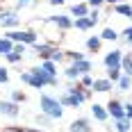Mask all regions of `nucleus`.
I'll return each instance as SVG.
<instances>
[{
	"mask_svg": "<svg viewBox=\"0 0 132 132\" xmlns=\"http://www.w3.org/2000/svg\"><path fill=\"white\" fill-rule=\"evenodd\" d=\"M34 123H37V128H43V130H48L50 125H53L55 121L48 116V114H43V112H37L34 114Z\"/></svg>",
	"mask_w": 132,
	"mask_h": 132,
	"instance_id": "nucleus-20",
	"label": "nucleus"
},
{
	"mask_svg": "<svg viewBox=\"0 0 132 132\" xmlns=\"http://www.w3.org/2000/svg\"><path fill=\"white\" fill-rule=\"evenodd\" d=\"M66 59H68V62H80V59H87V53H80V50H66Z\"/></svg>",
	"mask_w": 132,
	"mask_h": 132,
	"instance_id": "nucleus-31",
	"label": "nucleus"
},
{
	"mask_svg": "<svg viewBox=\"0 0 132 132\" xmlns=\"http://www.w3.org/2000/svg\"><path fill=\"white\" fill-rule=\"evenodd\" d=\"M100 39H103V41H109V43H116V41L121 39V32H119V30H114V27H103Z\"/></svg>",
	"mask_w": 132,
	"mask_h": 132,
	"instance_id": "nucleus-19",
	"label": "nucleus"
},
{
	"mask_svg": "<svg viewBox=\"0 0 132 132\" xmlns=\"http://www.w3.org/2000/svg\"><path fill=\"white\" fill-rule=\"evenodd\" d=\"M89 18L98 25V21H100V9H89Z\"/></svg>",
	"mask_w": 132,
	"mask_h": 132,
	"instance_id": "nucleus-37",
	"label": "nucleus"
},
{
	"mask_svg": "<svg viewBox=\"0 0 132 132\" xmlns=\"http://www.w3.org/2000/svg\"><path fill=\"white\" fill-rule=\"evenodd\" d=\"M116 89H119L121 93H130L132 91V75H121V80L116 82Z\"/></svg>",
	"mask_w": 132,
	"mask_h": 132,
	"instance_id": "nucleus-21",
	"label": "nucleus"
},
{
	"mask_svg": "<svg viewBox=\"0 0 132 132\" xmlns=\"http://www.w3.org/2000/svg\"><path fill=\"white\" fill-rule=\"evenodd\" d=\"M112 130H114V132H130V130H132V121H130V119L112 121Z\"/></svg>",
	"mask_w": 132,
	"mask_h": 132,
	"instance_id": "nucleus-23",
	"label": "nucleus"
},
{
	"mask_svg": "<svg viewBox=\"0 0 132 132\" xmlns=\"http://www.w3.org/2000/svg\"><path fill=\"white\" fill-rule=\"evenodd\" d=\"M55 48H57V43H55V41H37L30 50H32V53H37L39 59H48Z\"/></svg>",
	"mask_w": 132,
	"mask_h": 132,
	"instance_id": "nucleus-9",
	"label": "nucleus"
},
{
	"mask_svg": "<svg viewBox=\"0 0 132 132\" xmlns=\"http://www.w3.org/2000/svg\"><path fill=\"white\" fill-rule=\"evenodd\" d=\"M87 5H89L91 9H100V7L107 5V0H87Z\"/></svg>",
	"mask_w": 132,
	"mask_h": 132,
	"instance_id": "nucleus-35",
	"label": "nucleus"
},
{
	"mask_svg": "<svg viewBox=\"0 0 132 132\" xmlns=\"http://www.w3.org/2000/svg\"><path fill=\"white\" fill-rule=\"evenodd\" d=\"M37 2H39V0H16L14 9H18V12H21V9H27V7H34Z\"/></svg>",
	"mask_w": 132,
	"mask_h": 132,
	"instance_id": "nucleus-33",
	"label": "nucleus"
},
{
	"mask_svg": "<svg viewBox=\"0 0 132 132\" xmlns=\"http://www.w3.org/2000/svg\"><path fill=\"white\" fill-rule=\"evenodd\" d=\"M66 0H48V5H53V7H62Z\"/></svg>",
	"mask_w": 132,
	"mask_h": 132,
	"instance_id": "nucleus-40",
	"label": "nucleus"
},
{
	"mask_svg": "<svg viewBox=\"0 0 132 132\" xmlns=\"http://www.w3.org/2000/svg\"><path fill=\"white\" fill-rule=\"evenodd\" d=\"M105 71H107V73H105V78H109L112 82H114V84H116V82L121 80V75H123L121 66H112V68H105Z\"/></svg>",
	"mask_w": 132,
	"mask_h": 132,
	"instance_id": "nucleus-25",
	"label": "nucleus"
},
{
	"mask_svg": "<svg viewBox=\"0 0 132 132\" xmlns=\"http://www.w3.org/2000/svg\"><path fill=\"white\" fill-rule=\"evenodd\" d=\"M114 82L109 78H96L93 80V87H91V91H96V93H109V91H114Z\"/></svg>",
	"mask_w": 132,
	"mask_h": 132,
	"instance_id": "nucleus-12",
	"label": "nucleus"
},
{
	"mask_svg": "<svg viewBox=\"0 0 132 132\" xmlns=\"http://www.w3.org/2000/svg\"><path fill=\"white\" fill-rule=\"evenodd\" d=\"M119 2H125V0H107V5H109V7H114V5H119Z\"/></svg>",
	"mask_w": 132,
	"mask_h": 132,
	"instance_id": "nucleus-42",
	"label": "nucleus"
},
{
	"mask_svg": "<svg viewBox=\"0 0 132 132\" xmlns=\"http://www.w3.org/2000/svg\"><path fill=\"white\" fill-rule=\"evenodd\" d=\"M93 80H96V78H93L91 73H84V75H80L78 84H80V87H84V89H91V87H93Z\"/></svg>",
	"mask_w": 132,
	"mask_h": 132,
	"instance_id": "nucleus-30",
	"label": "nucleus"
},
{
	"mask_svg": "<svg viewBox=\"0 0 132 132\" xmlns=\"http://www.w3.org/2000/svg\"><path fill=\"white\" fill-rule=\"evenodd\" d=\"M130 132H132V130H130Z\"/></svg>",
	"mask_w": 132,
	"mask_h": 132,
	"instance_id": "nucleus-43",
	"label": "nucleus"
},
{
	"mask_svg": "<svg viewBox=\"0 0 132 132\" xmlns=\"http://www.w3.org/2000/svg\"><path fill=\"white\" fill-rule=\"evenodd\" d=\"M121 71L125 75H132V53H125L123 55V62H121Z\"/></svg>",
	"mask_w": 132,
	"mask_h": 132,
	"instance_id": "nucleus-26",
	"label": "nucleus"
},
{
	"mask_svg": "<svg viewBox=\"0 0 132 132\" xmlns=\"http://www.w3.org/2000/svg\"><path fill=\"white\" fill-rule=\"evenodd\" d=\"M25 132H46L43 128H25Z\"/></svg>",
	"mask_w": 132,
	"mask_h": 132,
	"instance_id": "nucleus-41",
	"label": "nucleus"
},
{
	"mask_svg": "<svg viewBox=\"0 0 132 132\" xmlns=\"http://www.w3.org/2000/svg\"><path fill=\"white\" fill-rule=\"evenodd\" d=\"M123 50L121 48H112L109 53H105V57H103V66L105 68H112V66H121V62H123Z\"/></svg>",
	"mask_w": 132,
	"mask_h": 132,
	"instance_id": "nucleus-10",
	"label": "nucleus"
},
{
	"mask_svg": "<svg viewBox=\"0 0 132 132\" xmlns=\"http://www.w3.org/2000/svg\"><path fill=\"white\" fill-rule=\"evenodd\" d=\"M80 75H82V73L78 71V66H75V64H71V62H68V66L64 68V78L68 80V82H78V80H80Z\"/></svg>",
	"mask_w": 132,
	"mask_h": 132,
	"instance_id": "nucleus-22",
	"label": "nucleus"
},
{
	"mask_svg": "<svg viewBox=\"0 0 132 132\" xmlns=\"http://www.w3.org/2000/svg\"><path fill=\"white\" fill-rule=\"evenodd\" d=\"M91 116L98 123H107L109 121V114H107V107L100 105V103H91Z\"/></svg>",
	"mask_w": 132,
	"mask_h": 132,
	"instance_id": "nucleus-13",
	"label": "nucleus"
},
{
	"mask_svg": "<svg viewBox=\"0 0 132 132\" xmlns=\"http://www.w3.org/2000/svg\"><path fill=\"white\" fill-rule=\"evenodd\" d=\"M112 12L116 14V16H123V18H132V2H119V5H114L112 7Z\"/></svg>",
	"mask_w": 132,
	"mask_h": 132,
	"instance_id": "nucleus-15",
	"label": "nucleus"
},
{
	"mask_svg": "<svg viewBox=\"0 0 132 132\" xmlns=\"http://www.w3.org/2000/svg\"><path fill=\"white\" fill-rule=\"evenodd\" d=\"M0 132H25V128H21V125H5V128H0Z\"/></svg>",
	"mask_w": 132,
	"mask_h": 132,
	"instance_id": "nucleus-36",
	"label": "nucleus"
},
{
	"mask_svg": "<svg viewBox=\"0 0 132 132\" xmlns=\"http://www.w3.org/2000/svg\"><path fill=\"white\" fill-rule=\"evenodd\" d=\"M23 57H25V55L12 50L9 55H5V62H7V64H12V66H16V64H21V62H23Z\"/></svg>",
	"mask_w": 132,
	"mask_h": 132,
	"instance_id": "nucleus-28",
	"label": "nucleus"
},
{
	"mask_svg": "<svg viewBox=\"0 0 132 132\" xmlns=\"http://www.w3.org/2000/svg\"><path fill=\"white\" fill-rule=\"evenodd\" d=\"M39 112L48 114L53 121H59L64 116V105L59 103L57 96H50V93H41L39 96Z\"/></svg>",
	"mask_w": 132,
	"mask_h": 132,
	"instance_id": "nucleus-3",
	"label": "nucleus"
},
{
	"mask_svg": "<svg viewBox=\"0 0 132 132\" xmlns=\"http://www.w3.org/2000/svg\"><path fill=\"white\" fill-rule=\"evenodd\" d=\"M0 27L2 30H18L21 27V14L14 7H0Z\"/></svg>",
	"mask_w": 132,
	"mask_h": 132,
	"instance_id": "nucleus-5",
	"label": "nucleus"
},
{
	"mask_svg": "<svg viewBox=\"0 0 132 132\" xmlns=\"http://www.w3.org/2000/svg\"><path fill=\"white\" fill-rule=\"evenodd\" d=\"M68 132H93V123H91V119H87V116H80V119L71 121Z\"/></svg>",
	"mask_w": 132,
	"mask_h": 132,
	"instance_id": "nucleus-11",
	"label": "nucleus"
},
{
	"mask_svg": "<svg viewBox=\"0 0 132 132\" xmlns=\"http://www.w3.org/2000/svg\"><path fill=\"white\" fill-rule=\"evenodd\" d=\"M91 89H84V87H80L78 82H71L68 87H66L64 91L59 93L57 98H59V103L64 107H71V109H80L82 103H87V100H91Z\"/></svg>",
	"mask_w": 132,
	"mask_h": 132,
	"instance_id": "nucleus-2",
	"label": "nucleus"
},
{
	"mask_svg": "<svg viewBox=\"0 0 132 132\" xmlns=\"http://www.w3.org/2000/svg\"><path fill=\"white\" fill-rule=\"evenodd\" d=\"M50 62H55V64H62L66 59V50H62V48H55L53 53H50V57H48Z\"/></svg>",
	"mask_w": 132,
	"mask_h": 132,
	"instance_id": "nucleus-29",
	"label": "nucleus"
},
{
	"mask_svg": "<svg viewBox=\"0 0 132 132\" xmlns=\"http://www.w3.org/2000/svg\"><path fill=\"white\" fill-rule=\"evenodd\" d=\"M41 68H43L46 75L59 78V64H55V62H50V59H41Z\"/></svg>",
	"mask_w": 132,
	"mask_h": 132,
	"instance_id": "nucleus-18",
	"label": "nucleus"
},
{
	"mask_svg": "<svg viewBox=\"0 0 132 132\" xmlns=\"http://www.w3.org/2000/svg\"><path fill=\"white\" fill-rule=\"evenodd\" d=\"M123 107H125V119L132 121V103L128 100V103H123Z\"/></svg>",
	"mask_w": 132,
	"mask_h": 132,
	"instance_id": "nucleus-38",
	"label": "nucleus"
},
{
	"mask_svg": "<svg viewBox=\"0 0 132 132\" xmlns=\"http://www.w3.org/2000/svg\"><path fill=\"white\" fill-rule=\"evenodd\" d=\"M9 82V71L7 66H0V84H7Z\"/></svg>",
	"mask_w": 132,
	"mask_h": 132,
	"instance_id": "nucleus-34",
	"label": "nucleus"
},
{
	"mask_svg": "<svg viewBox=\"0 0 132 132\" xmlns=\"http://www.w3.org/2000/svg\"><path fill=\"white\" fill-rule=\"evenodd\" d=\"M105 107H107V114H109V119H112V121L125 119V107H123V100H119V98H109Z\"/></svg>",
	"mask_w": 132,
	"mask_h": 132,
	"instance_id": "nucleus-8",
	"label": "nucleus"
},
{
	"mask_svg": "<svg viewBox=\"0 0 132 132\" xmlns=\"http://www.w3.org/2000/svg\"><path fill=\"white\" fill-rule=\"evenodd\" d=\"M14 50H16V53H21V55H25L30 48H27L25 43H16V46H14Z\"/></svg>",
	"mask_w": 132,
	"mask_h": 132,
	"instance_id": "nucleus-39",
	"label": "nucleus"
},
{
	"mask_svg": "<svg viewBox=\"0 0 132 132\" xmlns=\"http://www.w3.org/2000/svg\"><path fill=\"white\" fill-rule=\"evenodd\" d=\"M89 9H91V7H89L87 2H75V5H71L68 12H71L73 18H82V16H89Z\"/></svg>",
	"mask_w": 132,
	"mask_h": 132,
	"instance_id": "nucleus-16",
	"label": "nucleus"
},
{
	"mask_svg": "<svg viewBox=\"0 0 132 132\" xmlns=\"http://www.w3.org/2000/svg\"><path fill=\"white\" fill-rule=\"evenodd\" d=\"M96 23H93L89 16H82V18H73V30H80V32H89L93 30Z\"/></svg>",
	"mask_w": 132,
	"mask_h": 132,
	"instance_id": "nucleus-14",
	"label": "nucleus"
},
{
	"mask_svg": "<svg viewBox=\"0 0 132 132\" xmlns=\"http://www.w3.org/2000/svg\"><path fill=\"white\" fill-rule=\"evenodd\" d=\"M43 23L55 25L59 32H68V30H73V16H71V14H55V16L43 18Z\"/></svg>",
	"mask_w": 132,
	"mask_h": 132,
	"instance_id": "nucleus-6",
	"label": "nucleus"
},
{
	"mask_svg": "<svg viewBox=\"0 0 132 132\" xmlns=\"http://www.w3.org/2000/svg\"><path fill=\"white\" fill-rule=\"evenodd\" d=\"M14 43L12 39H7V37H0V57H5V55H9L14 50Z\"/></svg>",
	"mask_w": 132,
	"mask_h": 132,
	"instance_id": "nucleus-24",
	"label": "nucleus"
},
{
	"mask_svg": "<svg viewBox=\"0 0 132 132\" xmlns=\"http://www.w3.org/2000/svg\"><path fill=\"white\" fill-rule=\"evenodd\" d=\"M5 37L7 39H12L14 43H25L27 48H32L37 41H39V34L34 32V30H5Z\"/></svg>",
	"mask_w": 132,
	"mask_h": 132,
	"instance_id": "nucleus-4",
	"label": "nucleus"
},
{
	"mask_svg": "<svg viewBox=\"0 0 132 132\" xmlns=\"http://www.w3.org/2000/svg\"><path fill=\"white\" fill-rule=\"evenodd\" d=\"M121 41L125 46H132V25H128L125 30H121Z\"/></svg>",
	"mask_w": 132,
	"mask_h": 132,
	"instance_id": "nucleus-32",
	"label": "nucleus"
},
{
	"mask_svg": "<svg viewBox=\"0 0 132 132\" xmlns=\"http://www.w3.org/2000/svg\"><path fill=\"white\" fill-rule=\"evenodd\" d=\"M84 46H87V53H100V48H103V39H100V34L98 37H87V41H84Z\"/></svg>",
	"mask_w": 132,
	"mask_h": 132,
	"instance_id": "nucleus-17",
	"label": "nucleus"
},
{
	"mask_svg": "<svg viewBox=\"0 0 132 132\" xmlns=\"http://www.w3.org/2000/svg\"><path fill=\"white\" fill-rule=\"evenodd\" d=\"M0 116H2V119L16 121L21 116V105L14 103V100H2V98H0Z\"/></svg>",
	"mask_w": 132,
	"mask_h": 132,
	"instance_id": "nucleus-7",
	"label": "nucleus"
},
{
	"mask_svg": "<svg viewBox=\"0 0 132 132\" xmlns=\"http://www.w3.org/2000/svg\"><path fill=\"white\" fill-rule=\"evenodd\" d=\"M18 80L23 82V84H27V87H32V89H46V87H59V78H50V75H46L43 73V68H41V64L32 66V68H27V71H23L21 75H18Z\"/></svg>",
	"mask_w": 132,
	"mask_h": 132,
	"instance_id": "nucleus-1",
	"label": "nucleus"
},
{
	"mask_svg": "<svg viewBox=\"0 0 132 132\" xmlns=\"http://www.w3.org/2000/svg\"><path fill=\"white\" fill-rule=\"evenodd\" d=\"M9 100L18 103V105H23V103L27 100V93H25V91H21V89H14V91L9 93Z\"/></svg>",
	"mask_w": 132,
	"mask_h": 132,
	"instance_id": "nucleus-27",
	"label": "nucleus"
}]
</instances>
